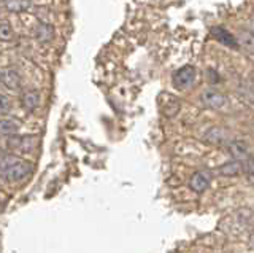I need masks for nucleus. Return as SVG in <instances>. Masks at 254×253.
I'll return each instance as SVG.
<instances>
[{"label":"nucleus","instance_id":"f257e3e1","mask_svg":"<svg viewBox=\"0 0 254 253\" xmlns=\"http://www.w3.org/2000/svg\"><path fill=\"white\" fill-rule=\"evenodd\" d=\"M32 170V164L19 156H0V178H3L6 183H19L30 175Z\"/></svg>","mask_w":254,"mask_h":253},{"label":"nucleus","instance_id":"f03ea898","mask_svg":"<svg viewBox=\"0 0 254 253\" xmlns=\"http://www.w3.org/2000/svg\"><path fill=\"white\" fill-rule=\"evenodd\" d=\"M38 145V139L35 136H11L6 140V147L13 153L19 155H29L32 152H35V148Z\"/></svg>","mask_w":254,"mask_h":253},{"label":"nucleus","instance_id":"7ed1b4c3","mask_svg":"<svg viewBox=\"0 0 254 253\" xmlns=\"http://www.w3.org/2000/svg\"><path fill=\"white\" fill-rule=\"evenodd\" d=\"M195 78H197L195 67L194 66H185V67L178 69L177 72L173 74L172 83L175 86V89L185 91V89H189L190 86L195 83Z\"/></svg>","mask_w":254,"mask_h":253},{"label":"nucleus","instance_id":"20e7f679","mask_svg":"<svg viewBox=\"0 0 254 253\" xmlns=\"http://www.w3.org/2000/svg\"><path fill=\"white\" fill-rule=\"evenodd\" d=\"M157 102H159V108H161V112L167 118H175L181 110V102L177 96H173V94L162 92L161 96H159Z\"/></svg>","mask_w":254,"mask_h":253},{"label":"nucleus","instance_id":"39448f33","mask_svg":"<svg viewBox=\"0 0 254 253\" xmlns=\"http://www.w3.org/2000/svg\"><path fill=\"white\" fill-rule=\"evenodd\" d=\"M200 102L203 107L210 108V110H219L222 107H226L227 97L216 89H205L200 94Z\"/></svg>","mask_w":254,"mask_h":253},{"label":"nucleus","instance_id":"423d86ee","mask_svg":"<svg viewBox=\"0 0 254 253\" xmlns=\"http://www.w3.org/2000/svg\"><path fill=\"white\" fill-rule=\"evenodd\" d=\"M2 84L10 91H18L22 86V78L18 70L13 67L2 69Z\"/></svg>","mask_w":254,"mask_h":253},{"label":"nucleus","instance_id":"0eeeda50","mask_svg":"<svg viewBox=\"0 0 254 253\" xmlns=\"http://www.w3.org/2000/svg\"><path fill=\"white\" fill-rule=\"evenodd\" d=\"M227 152L235 161H245V160H248V158H250V150H248V145H246V142L238 140V139L229 142Z\"/></svg>","mask_w":254,"mask_h":253},{"label":"nucleus","instance_id":"6e6552de","mask_svg":"<svg viewBox=\"0 0 254 253\" xmlns=\"http://www.w3.org/2000/svg\"><path fill=\"white\" fill-rule=\"evenodd\" d=\"M203 140L208 142V144H211V145H226L227 131L224 128H219V126H211V128H208L205 131Z\"/></svg>","mask_w":254,"mask_h":253},{"label":"nucleus","instance_id":"1a4fd4ad","mask_svg":"<svg viewBox=\"0 0 254 253\" xmlns=\"http://www.w3.org/2000/svg\"><path fill=\"white\" fill-rule=\"evenodd\" d=\"M211 35H213L214 40L219 42L221 45L227 46V48H238L237 37L230 34L229 30L224 29V27H213L211 29Z\"/></svg>","mask_w":254,"mask_h":253},{"label":"nucleus","instance_id":"9d476101","mask_svg":"<svg viewBox=\"0 0 254 253\" xmlns=\"http://www.w3.org/2000/svg\"><path fill=\"white\" fill-rule=\"evenodd\" d=\"M21 107L24 112L32 113L40 107V92L37 89H29L26 92H22L21 96Z\"/></svg>","mask_w":254,"mask_h":253},{"label":"nucleus","instance_id":"9b49d317","mask_svg":"<svg viewBox=\"0 0 254 253\" xmlns=\"http://www.w3.org/2000/svg\"><path fill=\"white\" fill-rule=\"evenodd\" d=\"M211 183L210 172H197L189 180V188L195 193H203Z\"/></svg>","mask_w":254,"mask_h":253},{"label":"nucleus","instance_id":"f8f14e48","mask_svg":"<svg viewBox=\"0 0 254 253\" xmlns=\"http://www.w3.org/2000/svg\"><path fill=\"white\" fill-rule=\"evenodd\" d=\"M21 129V123L16 118H0V137L16 136Z\"/></svg>","mask_w":254,"mask_h":253},{"label":"nucleus","instance_id":"ddd939ff","mask_svg":"<svg viewBox=\"0 0 254 253\" xmlns=\"http://www.w3.org/2000/svg\"><path fill=\"white\" fill-rule=\"evenodd\" d=\"M34 37L38 43H51L54 38V27L48 22H40L34 30Z\"/></svg>","mask_w":254,"mask_h":253},{"label":"nucleus","instance_id":"4468645a","mask_svg":"<svg viewBox=\"0 0 254 253\" xmlns=\"http://www.w3.org/2000/svg\"><path fill=\"white\" fill-rule=\"evenodd\" d=\"M235 37H237L238 46H242L246 53H250L254 56V30L242 29Z\"/></svg>","mask_w":254,"mask_h":253},{"label":"nucleus","instance_id":"2eb2a0df","mask_svg":"<svg viewBox=\"0 0 254 253\" xmlns=\"http://www.w3.org/2000/svg\"><path fill=\"white\" fill-rule=\"evenodd\" d=\"M218 172L222 177H237L243 172V164H242V161H235V160L229 161L226 164H222L218 169Z\"/></svg>","mask_w":254,"mask_h":253},{"label":"nucleus","instance_id":"dca6fc26","mask_svg":"<svg viewBox=\"0 0 254 253\" xmlns=\"http://www.w3.org/2000/svg\"><path fill=\"white\" fill-rule=\"evenodd\" d=\"M3 5L10 13H24L32 6V0H3Z\"/></svg>","mask_w":254,"mask_h":253},{"label":"nucleus","instance_id":"f3484780","mask_svg":"<svg viewBox=\"0 0 254 253\" xmlns=\"http://www.w3.org/2000/svg\"><path fill=\"white\" fill-rule=\"evenodd\" d=\"M238 94H240L243 100H246L248 104L254 105V82L253 80H245L240 84V88H238Z\"/></svg>","mask_w":254,"mask_h":253},{"label":"nucleus","instance_id":"a211bd4d","mask_svg":"<svg viewBox=\"0 0 254 253\" xmlns=\"http://www.w3.org/2000/svg\"><path fill=\"white\" fill-rule=\"evenodd\" d=\"M14 38H16V34H14V30H13L10 22L0 21V42H3V43H13Z\"/></svg>","mask_w":254,"mask_h":253},{"label":"nucleus","instance_id":"6ab92c4d","mask_svg":"<svg viewBox=\"0 0 254 253\" xmlns=\"http://www.w3.org/2000/svg\"><path fill=\"white\" fill-rule=\"evenodd\" d=\"M11 110V100L3 94H0V116L6 115Z\"/></svg>","mask_w":254,"mask_h":253},{"label":"nucleus","instance_id":"aec40b11","mask_svg":"<svg viewBox=\"0 0 254 253\" xmlns=\"http://www.w3.org/2000/svg\"><path fill=\"white\" fill-rule=\"evenodd\" d=\"M248 181L251 185H254V173H248Z\"/></svg>","mask_w":254,"mask_h":253},{"label":"nucleus","instance_id":"412c9836","mask_svg":"<svg viewBox=\"0 0 254 253\" xmlns=\"http://www.w3.org/2000/svg\"><path fill=\"white\" fill-rule=\"evenodd\" d=\"M251 26H253V30H254V14H253V18H251Z\"/></svg>","mask_w":254,"mask_h":253},{"label":"nucleus","instance_id":"4be33fe9","mask_svg":"<svg viewBox=\"0 0 254 253\" xmlns=\"http://www.w3.org/2000/svg\"><path fill=\"white\" fill-rule=\"evenodd\" d=\"M0 84H2V69H0Z\"/></svg>","mask_w":254,"mask_h":253},{"label":"nucleus","instance_id":"5701e85b","mask_svg":"<svg viewBox=\"0 0 254 253\" xmlns=\"http://www.w3.org/2000/svg\"><path fill=\"white\" fill-rule=\"evenodd\" d=\"M251 241H253V244H254V234H253V237H251Z\"/></svg>","mask_w":254,"mask_h":253}]
</instances>
